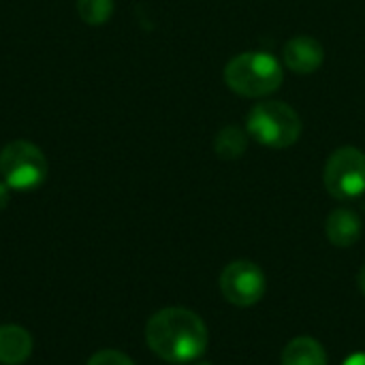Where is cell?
<instances>
[{"instance_id":"obj_1","label":"cell","mask_w":365,"mask_h":365,"mask_svg":"<svg viewBox=\"0 0 365 365\" xmlns=\"http://www.w3.org/2000/svg\"><path fill=\"white\" fill-rule=\"evenodd\" d=\"M145 342L150 351L167 364H190L207 351L210 331L197 312L165 308L150 317Z\"/></svg>"},{"instance_id":"obj_2","label":"cell","mask_w":365,"mask_h":365,"mask_svg":"<svg viewBox=\"0 0 365 365\" xmlns=\"http://www.w3.org/2000/svg\"><path fill=\"white\" fill-rule=\"evenodd\" d=\"M225 83L240 96L261 98L280 88L282 68L272 53L246 51L225 66Z\"/></svg>"},{"instance_id":"obj_3","label":"cell","mask_w":365,"mask_h":365,"mask_svg":"<svg viewBox=\"0 0 365 365\" xmlns=\"http://www.w3.org/2000/svg\"><path fill=\"white\" fill-rule=\"evenodd\" d=\"M246 126L250 137L274 150L291 148L302 135V120L297 111L282 101L257 103L248 113Z\"/></svg>"},{"instance_id":"obj_4","label":"cell","mask_w":365,"mask_h":365,"mask_svg":"<svg viewBox=\"0 0 365 365\" xmlns=\"http://www.w3.org/2000/svg\"><path fill=\"white\" fill-rule=\"evenodd\" d=\"M47 158L38 145L17 139L2 148L0 152V175L4 184L13 190H34L47 178Z\"/></svg>"},{"instance_id":"obj_5","label":"cell","mask_w":365,"mask_h":365,"mask_svg":"<svg viewBox=\"0 0 365 365\" xmlns=\"http://www.w3.org/2000/svg\"><path fill=\"white\" fill-rule=\"evenodd\" d=\"M325 188L338 201H351L365 192V154L359 148L336 150L325 165Z\"/></svg>"},{"instance_id":"obj_6","label":"cell","mask_w":365,"mask_h":365,"mask_svg":"<svg viewBox=\"0 0 365 365\" xmlns=\"http://www.w3.org/2000/svg\"><path fill=\"white\" fill-rule=\"evenodd\" d=\"M265 274L252 261H233L220 274V293L237 308L257 306L265 297Z\"/></svg>"},{"instance_id":"obj_7","label":"cell","mask_w":365,"mask_h":365,"mask_svg":"<svg viewBox=\"0 0 365 365\" xmlns=\"http://www.w3.org/2000/svg\"><path fill=\"white\" fill-rule=\"evenodd\" d=\"M282 56H284V64L293 73L310 75L321 68V64L325 60V49L317 38H312L308 34H297L284 45Z\"/></svg>"},{"instance_id":"obj_8","label":"cell","mask_w":365,"mask_h":365,"mask_svg":"<svg viewBox=\"0 0 365 365\" xmlns=\"http://www.w3.org/2000/svg\"><path fill=\"white\" fill-rule=\"evenodd\" d=\"M364 233V222L361 218L349 210V207H338L334 210L329 216H327V222H325V235L327 240L338 246V248H349L353 244L359 242Z\"/></svg>"},{"instance_id":"obj_9","label":"cell","mask_w":365,"mask_h":365,"mask_svg":"<svg viewBox=\"0 0 365 365\" xmlns=\"http://www.w3.org/2000/svg\"><path fill=\"white\" fill-rule=\"evenodd\" d=\"M32 353V336L19 325L0 327V364H24Z\"/></svg>"},{"instance_id":"obj_10","label":"cell","mask_w":365,"mask_h":365,"mask_svg":"<svg viewBox=\"0 0 365 365\" xmlns=\"http://www.w3.org/2000/svg\"><path fill=\"white\" fill-rule=\"evenodd\" d=\"M280 365H327V353L314 338L299 336L284 346Z\"/></svg>"},{"instance_id":"obj_11","label":"cell","mask_w":365,"mask_h":365,"mask_svg":"<svg viewBox=\"0 0 365 365\" xmlns=\"http://www.w3.org/2000/svg\"><path fill=\"white\" fill-rule=\"evenodd\" d=\"M248 148V135L240 126H225L214 139V152L222 160L240 158Z\"/></svg>"},{"instance_id":"obj_12","label":"cell","mask_w":365,"mask_h":365,"mask_svg":"<svg viewBox=\"0 0 365 365\" xmlns=\"http://www.w3.org/2000/svg\"><path fill=\"white\" fill-rule=\"evenodd\" d=\"M79 17L90 26H101L113 15V0H77Z\"/></svg>"},{"instance_id":"obj_13","label":"cell","mask_w":365,"mask_h":365,"mask_svg":"<svg viewBox=\"0 0 365 365\" xmlns=\"http://www.w3.org/2000/svg\"><path fill=\"white\" fill-rule=\"evenodd\" d=\"M88 365H135V361L120 351L105 349V351H98L96 355H92Z\"/></svg>"},{"instance_id":"obj_14","label":"cell","mask_w":365,"mask_h":365,"mask_svg":"<svg viewBox=\"0 0 365 365\" xmlns=\"http://www.w3.org/2000/svg\"><path fill=\"white\" fill-rule=\"evenodd\" d=\"M9 197H11V192H9V186L4 184V182H0V212L9 205Z\"/></svg>"},{"instance_id":"obj_15","label":"cell","mask_w":365,"mask_h":365,"mask_svg":"<svg viewBox=\"0 0 365 365\" xmlns=\"http://www.w3.org/2000/svg\"><path fill=\"white\" fill-rule=\"evenodd\" d=\"M342 365H365V353H355L349 359H344Z\"/></svg>"},{"instance_id":"obj_16","label":"cell","mask_w":365,"mask_h":365,"mask_svg":"<svg viewBox=\"0 0 365 365\" xmlns=\"http://www.w3.org/2000/svg\"><path fill=\"white\" fill-rule=\"evenodd\" d=\"M357 284H359V291L365 295V265L359 269V276H357Z\"/></svg>"},{"instance_id":"obj_17","label":"cell","mask_w":365,"mask_h":365,"mask_svg":"<svg viewBox=\"0 0 365 365\" xmlns=\"http://www.w3.org/2000/svg\"><path fill=\"white\" fill-rule=\"evenodd\" d=\"M197 365H212V364H197Z\"/></svg>"}]
</instances>
